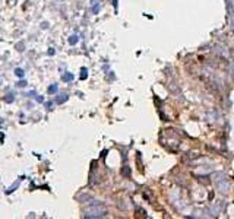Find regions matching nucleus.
Returning a JSON list of instances; mask_svg holds the SVG:
<instances>
[{
  "mask_svg": "<svg viewBox=\"0 0 234 219\" xmlns=\"http://www.w3.org/2000/svg\"><path fill=\"white\" fill-rule=\"evenodd\" d=\"M63 79H65V80H72V79H73V76H72V75H65V78H63Z\"/></svg>",
  "mask_w": 234,
  "mask_h": 219,
  "instance_id": "20e7f679",
  "label": "nucleus"
},
{
  "mask_svg": "<svg viewBox=\"0 0 234 219\" xmlns=\"http://www.w3.org/2000/svg\"><path fill=\"white\" fill-rule=\"evenodd\" d=\"M104 215H105V208H103V206L89 208L87 210V216H89V218H100V216H104Z\"/></svg>",
  "mask_w": 234,
  "mask_h": 219,
  "instance_id": "f257e3e1",
  "label": "nucleus"
},
{
  "mask_svg": "<svg viewBox=\"0 0 234 219\" xmlns=\"http://www.w3.org/2000/svg\"><path fill=\"white\" fill-rule=\"evenodd\" d=\"M76 41H78L76 36H70V40H69V42H70V44H76Z\"/></svg>",
  "mask_w": 234,
  "mask_h": 219,
  "instance_id": "7ed1b4c3",
  "label": "nucleus"
},
{
  "mask_svg": "<svg viewBox=\"0 0 234 219\" xmlns=\"http://www.w3.org/2000/svg\"><path fill=\"white\" fill-rule=\"evenodd\" d=\"M57 89V86H56V85H54V86H51L50 89H48V92H53V91H56Z\"/></svg>",
  "mask_w": 234,
  "mask_h": 219,
  "instance_id": "39448f33",
  "label": "nucleus"
},
{
  "mask_svg": "<svg viewBox=\"0 0 234 219\" xmlns=\"http://www.w3.org/2000/svg\"><path fill=\"white\" fill-rule=\"evenodd\" d=\"M15 73H16V76H19V78H22V76H23V70H22V69H16V70H15Z\"/></svg>",
  "mask_w": 234,
  "mask_h": 219,
  "instance_id": "f03ea898",
  "label": "nucleus"
}]
</instances>
